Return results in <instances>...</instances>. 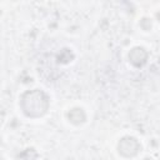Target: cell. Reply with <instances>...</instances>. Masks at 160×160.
Instances as JSON below:
<instances>
[{
    "mask_svg": "<svg viewBox=\"0 0 160 160\" xmlns=\"http://www.w3.org/2000/svg\"><path fill=\"white\" fill-rule=\"evenodd\" d=\"M68 118H69V120H70L72 124H75V125H80V124H82V122L85 121L86 115H85V112H84L82 109H80V108H75V109H72V110L69 111Z\"/></svg>",
    "mask_w": 160,
    "mask_h": 160,
    "instance_id": "obj_4",
    "label": "cell"
},
{
    "mask_svg": "<svg viewBox=\"0 0 160 160\" xmlns=\"http://www.w3.org/2000/svg\"><path fill=\"white\" fill-rule=\"evenodd\" d=\"M21 109L26 116L39 118L42 116L49 109V99L45 92L40 90L26 91L21 96Z\"/></svg>",
    "mask_w": 160,
    "mask_h": 160,
    "instance_id": "obj_1",
    "label": "cell"
},
{
    "mask_svg": "<svg viewBox=\"0 0 160 160\" xmlns=\"http://www.w3.org/2000/svg\"><path fill=\"white\" fill-rule=\"evenodd\" d=\"M129 60L134 66H142L148 60V52L144 48H134L129 52Z\"/></svg>",
    "mask_w": 160,
    "mask_h": 160,
    "instance_id": "obj_3",
    "label": "cell"
},
{
    "mask_svg": "<svg viewBox=\"0 0 160 160\" xmlns=\"http://www.w3.org/2000/svg\"><path fill=\"white\" fill-rule=\"evenodd\" d=\"M118 149H119V152L125 156V158H131V156H135L139 150L141 149L139 141L135 139V138H131V136H125L122 138L120 141H119V145H118Z\"/></svg>",
    "mask_w": 160,
    "mask_h": 160,
    "instance_id": "obj_2",
    "label": "cell"
}]
</instances>
